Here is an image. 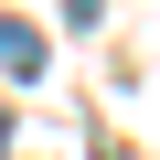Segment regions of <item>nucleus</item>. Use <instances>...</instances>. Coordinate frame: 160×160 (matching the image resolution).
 <instances>
[{
    "instance_id": "obj_1",
    "label": "nucleus",
    "mask_w": 160,
    "mask_h": 160,
    "mask_svg": "<svg viewBox=\"0 0 160 160\" xmlns=\"http://www.w3.org/2000/svg\"><path fill=\"white\" fill-rule=\"evenodd\" d=\"M0 75H43V32L32 22H0Z\"/></svg>"
},
{
    "instance_id": "obj_2",
    "label": "nucleus",
    "mask_w": 160,
    "mask_h": 160,
    "mask_svg": "<svg viewBox=\"0 0 160 160\" xmlns=\"http://www.w3.org/2000/svg\"><path fill=\"white\" fill-rule=\"evenodd\" d=\"M0 149H11V107H0Z\"/></svg>"
}]
</instances>
